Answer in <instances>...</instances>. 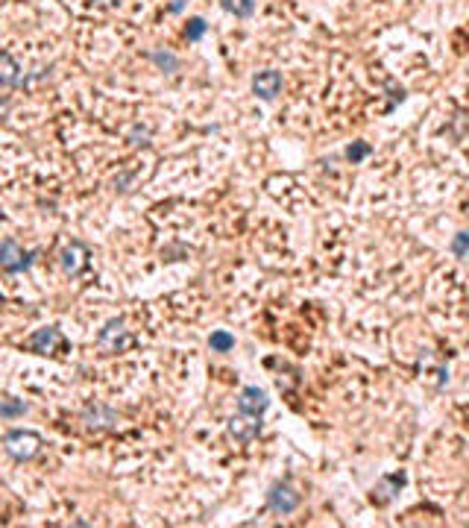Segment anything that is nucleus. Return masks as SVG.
Returning a JSON list of instances; mask_svg holds the SVG:
<instances>
[{
    "label": "nucleus",
    "mask_w": 469,
    "mask_h": 528,
    "mask_svg": "<svg viewBox=\"0 0 469 528\" xmlns=\"http://www.w3.org/2000/svg\"><path fill=\"white\" fill-rule=\"evenodd\" d=\"M126 141H129L132 147H147V144H150V126H141V124L129 126V132H126Z\"/></svg>",
    "instance_id": "20"
},
{
    "label": "nucleus",
    "mask_w": 469,
    "mask_h": 528,
    "mask_svg": "<svg viewBox=\"0 0 469 528\" xmlns=\"http://www.w3.org/2000/svg\"><path fill=\"white\" fill-rule=\"evenodd\" d=\"M229 435L238 440V443H253L258 435H261V417H253V414H244L238 411L234 417H229Z\"/></svg>",
    "instance_id": "9"
},
{
    "label": "nucleus",
    "mask_w": 469,
    "mask_h": 528,
    "mask_svg": "<svg viewBox=\"0 0 469 528\" xmlns=\"http://www.w3.org/2000/svg\"><path fill=\"white\" fill-rule=\"evenodd\" d=\"M36 258H39V250H21L12 238H4V244H0V268H4V273H9V276L29 270Z\"/></svg>",
    "instance_id": "3"
},
{
    "label": "nucleus",
    "mask_w": 469,
    "mask_h": 528,
    "mask_svg": "<svg viewBox=\"0 0 469 528\" xmlns=\"http://www.w3.org/2000/svg\"><path fill=\"white\" fill-rule=\"evenodd\" d=\"M121 4H124V0H91V6H106V9H114Z\"/></svg>",
    "instance_id": "22"
},
{
    "label": "nucleus",
    "mask_w": 469,
    "mask_h": 528,
    "mask_svg": "<svg viewBox=\"0 0 469 528\" xmlns=\"http://www.w3.org/2000/svg\"><path fill=\"white\" fill-rule=\"evenodd\" d=\"M65 346H68V341L56 326H41L27 338V350L36 355H59Z\"/></svg>",
    "instance_id": "5"
},
{
    "label": "nucleus",
    "mask_w": 469,
    "mask_h": 528,
    "mask_svg": "<svg viewBox=\"0 0 469 528\" xmlns=\"http://www.w3.org/2000/svg\"><path fill=\"white\" fill-rule=\"evenodd\" d=\"M206 32H209V21L206 18H199V15L188 18V24H185V39L188 41H203Z\"/></svg>",
    "instance_id": "18"
},
{
    "label": "nucleus",
    "mask_w": 469,
    "mask_h": 528,
    "mask_svg": "<svg viewBox=\"0 0 469 528\" xmlns=\"http://www.w3.org/2000/svg\"><path fill=\"white\" fill-rule=\"evenodd\" d=\"M282 86H284V79H282V74L273 71V68L258 71V74L253 77V94L258 97V100H264V103H273L276 97H279V91H282Z\"/></svg>",
    "instance_id": "10"
},
{
    "label": "nucleus",
    "mask_w": 469,
    "mask_h": 528,
    "mask_svg": "<svg viewBox=\"0 0 469 528\" xmlns=\"http://www.w3.org/2000/svg\"><path fill=\"white\" fill-rule=\"evenodd\" d=\"M267 408H270V396H267L264 388H258V385H246V388L238 393V411H244V414L261 417Z\"/></svg>",
    "instance_id": "11"
},
{
    "label": "nucleus",
    "mask_w": 469,
    "mask_h": 528,
    "mask_svg": "<svg viewBox=\"0 0 469 528\" xmlns=\"http://www.w3.org/2000/svg\"><path fill=\"white\" fill-rule=\"evenodd\" d=\"M44 447V440L39 432H32V428H9L4 435V452L12 458V461H32Z\"/></svg>",
    "instance_id": "1"
},
{
    "label": "nucleus",
    "mask_w": 469,
    "mask_h": 528,
    "mask_svg": "<svg viewBox=\"0 0 469 528\" xmlns=\"http://www.w3.org/2000/svg\"><path fill=\"white\" fill-rule=\"evenodd\" d=\"M24 77H27L24 68L12 59V53L0 56V86H4V88H21L24 86Z\"/></svg>",
    "instance_id": "12"
},
{
    "label": "nucleus",
    "mask_w": 469,
    "mask_h": 528,
    "mask_svg": "<svg viewBox=\"0 0 469 528\" xmlns=\"http://www.w3.org/2000/svg\"><path fill=\"white\" fill-rule=\"evenodd\" d=\"M449 250H451V256H455V258H466L469 256V229H463V232H458L455 238H451Z\"/></svg>",
    "instance_id": "19"
},
{
    "label": "nucleus",
    "mask_w": 469,
    "mask_h": 528,
    "mask_svg": "<svg viewBox=\"0 0 469 528\" xmlns=\"http://www.w3.org/2000/svg\"><path fill=\"white\" fill-rule=\"evenodd\" d=\"M220 9L234 15V18L246 21V18H253V15H256V0H220Z\"/></svg>",
    "instance_id": "15"
},
{
    "label": "nucleus",
    "mask_w": 469,
    "mask_h": 528,
    "mask_svg": "<svg viewBox=\"0 0 469 528\" xmlns=\"http://www.w3.org/2000/svg\"><path fill=\"white\" fill-rule=\"evenodd\" d=\"M299 502H303V493H299L291 482H276L270 490H267V508L279 517L293 514V510L299 508Z\"/></svg>",
    "instance_id": "4"
},
{
    "label": "nucleus",
    "mask_w": 469,
    "mask_h": 528,
    "mask_svg": "<svg viewBox=\"0 0 469 528\" xmlns=\"http://www.w3.org/2000/svg\"><path fill=\"white\" fill-rule=\"evenodd\" d=\"M59 264H62V270L65 276H82L88 270V264H91V250H88V244H82V241H68L62 246V253H59Z\"/></svg>",
    "instance_id": "6"
},
{
    "label": "nucleus",
    "mask_w": 469,
    "mask_h": 528,
    "mask_svg": "<svg viewBox=\"0 0 469 528\" xmlns=\"http://www.w3.org/2000/svg\"><path fill=\"white\" fill-rule=\"evenodd\" d=\"M188 6V0H171V6H167V12H171V15H179L182 9H185Z\"/></svg>",
    "instance_id": "21"
},
{
    "label": "nucleus",
    "mask_w": 469,
    "mask_h": 528,
    "mask_svg": "<svg viewBox=\"0 0 469 528\" xmlns=\"http://www.w3.org/2000/svg\"><path fill=\"white\" fill-rule=\"evenodd\" d=\"M209 350L211 352H232L234 350V335L229 329H214L209 335Z\"/></svg>",
    "instance_id": "16"
},
{
    "label": "nucleus",
    "mask_w": 469,
    "mask_h": 528,
    "mask_svg": "<svg viewBox=\"0 0 469 528\" xmlns=\"http://www.w3.org/2000/svg\"><path fill=\"white\" fill-rule=\"evenodd\" d=\"M373 156V144L370 141H352L349 147H346V159L352 161V164H361L364 159H370Z\"/></svg>",
    "instance_id": "17"
},
{
    "label": "nucleus",
    "mask_w": 469,
    "mask_h": 528,
    "mask_svg": "<svg viewBox=\"0 0 469 528\" xmlns=\"http://www.w3.org/2000/svg\"><path fill=\"white\" fill-rule=\"evenodd\" d=\"M147 59L153 62L161 74H167V77H173V74L182 68L179 56H176V53H171V51H161V47H159V51H150V53H147Z\"/></svg>",
    "instance_id": "13"
},
{
    "label": "nucleus",
    "mask_w": 469,
    "mask_h": 528,
    "mask_svg": "<svg viewBox=\"0 0 469 528\" xmlns=\"http://www.w3.org/2000/svg\"><path fill=\"white\" fill-rule=\"evenodd\" d=\"M29 411V405L24 402V400H15V396H4L0 400V420H6V423H12V420H18V417H24Z\"/></svg>",
    "instance_id": "14"
},
{
    "label": "nucleus",
    "mask_w": 469,
    "mask_h": 528,
    "mask_svg": "<svg viewBox=\"0 0 469 528\" xmlns=\"http://www.w3.org/2000/svg\"><path fill=\"white\" fill-rule=\"evenodd\" d=\"M405 484H408V473L405 470H399L393 475H381L378 482H376V487L370 490V502L376 508H388L399 496V490L405 487Z\"/></svg>",
    "instance_id": "7"
},
{
    "label": "nucleus",
    "mask_w": 469,
    "mask_h": 528,
    "mask_svg": "<svg viewBox=\"0 0 469 528\" xmlns=\"http://www.w3.org/2000/svg\"><path fill=\"white\" fill-rule=\"evenodd\" d=\"M132 343H136V338H132V332L126 329V323H124L121 317H112V320L97 332V346H100L103 352H109V355L126 352Z\"/></svg>",
    "instance_id": "2"
},
{
    "label": "nucleus",
    "mask_w": 469,
    "mask_h": 528,
    "mask_svg": "<svg viewBox=\"0 0 469 528\" xmlns=\"http://www.w3.org/2000/svg\"><path fill=\"white\" fill-rule=\"evenodd\" d=\"M82 423H86L88 432H106V428H114L121 423V414L106 402H91L82 408Z\"/></svg>",
    "instance_id": "8"
}]
</instances>
